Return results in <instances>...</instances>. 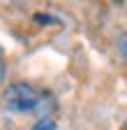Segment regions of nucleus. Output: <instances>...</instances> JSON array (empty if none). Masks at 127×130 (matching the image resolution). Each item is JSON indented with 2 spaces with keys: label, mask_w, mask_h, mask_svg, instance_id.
<instances>
[{
  "label": "nucleus",
  "mask_w": 127,
  "mask_h": 130,
  "mask_svg": "<svg viewBox=\"0 0 127 130\" xmlns=\"http://www.w3.org/2000/svg\"><path fill=\"white\" fill-rule=\"evenodd\" d=\"M35 21H39V23H53L56 19H51V16H46V14H37Z\"/></svg>",
  "instance_id": "39448f33"
},
{
  "label": "nucleus",
  "mask_w": 127,
  "mask_h": 130,
  "mask_svg": "<svg viewBox=\"0 0 127 130\" xmlns=\"http://www.w3.org/2000/svg\"><path fill=\"white\" fill-rule=\"evenodd\" d=\"M3 79H5V65L0 63V81H3Z\"/></svg>",
  "instance_id": "423d86ee"
},
{
  "label": "nucleus",
  "mask_w": 127,
  "mask_h": 130,
  "mask_svg": "<svg viewBox=\"0 0 127 130\" xmlns=\"http://www.w3.org/2000/svg\"><path fill=\"white\" fill-rule=\"evenodd\" d=\"M37 100L39 98H37L35 88L26 81H16V84L5 88V102L12 111H30V109H35Z\"/></svg>",
  "instance_id": "f257e3e1"
},
{
  "label": "nucleus",
  "mask_w": 127,
  "mask_h": 130,
  "mask_svg": "<svg viewBox=\"0 0 127 130\" xmlns=\"http://www.w3.org/2000/svg\"><path fill=\"white\" fill-rule=\"evenodd\" d=\"M33 130H58V125H56L53 119H39V121L33 125Z\"/></svg>",
  "instance_id": "7ed1b4c3"
},
{
  "label": "nucleus",
  "mask_w": 127,
  "mask_h": 130,
  "mask_svg": "<svg viewBox=\"0 0 127 130\" xmlns=\"http://www.w3.org/2000/svg\"><path fill=\"white\" fill-rule=\"evenodd\" d=\"M118 49H120V54H122V58L127 60V35H122V37L118 40Z\"/></svg>",
  "instance_id": "20e7f679"
},
{
  "label": "nucleus",
  "mask_w": 127,
  "mask_h": 130,
  "mask_svg": "<svg viewBox=\"0 0 127 130\" xmlns=\"http://www.w3.org/2000/svg\"><path fill=\"white\" fill-rule=\"evenodd\" d=\"M113 3H122V0H113Z\"/></svg>",
  "instance_id": "0eeeda50"
},
{
  "label": "nucleus",
  "mask_w": 127,
  "mask_h": 130,
  "mask_svg": "<svg viewBox=\"0 0 127 130\" xmlns=\"http://www.w3.org/2000/svg\"><path fill=\"white\" fill-rule=\"evenodd\" d=\"M35 109L39 111V119H49V111L56 109V100L51 95H42L37 100V105H35Z\"/></svg>",
  "instance_id": "f03ea898"
}]
</instances>
